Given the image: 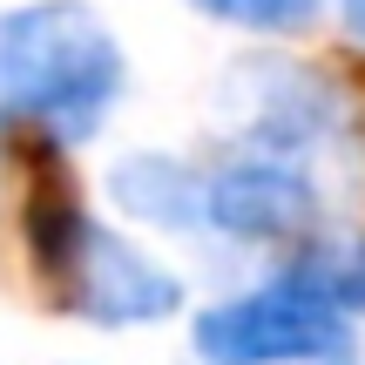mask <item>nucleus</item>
Segmentation results:
<instances>
[{"label":"nucleus","instance_id":"obj_1","mask_svg":"<svg viewBox=\"0 0 365 365\" xmlns=\"http://www.w3.org/2000/svg\"><path fill=\"white\" fill-rule=\"evenodd\" d=\"M122 102V48L88 7L34 0L0 14V115L41 122L48 143H81Z\"/></svg>","mask_w":365,"mask_h":365},{"label":"nucleus","instance_id":"obj_2","mask_svg":"<svg viewBox=\"0 0 365 365\" xmlns=\"http://www.w3.org/2000/svg\"><path fill=\"white\" fill-rule=\"evenodd\" d=\"M196 352L210 365H318L345 352V312H331L318 291L277 271L244 298L210 304L196 318Z\"/></svg>","mask_w":365,"mask_h":365},{"label":"nucleus","instance_id":"obj_3","mask_svg":"<svg viewBox=\"0 0 365 365\" xmlns=\"http://www.w3.org/2000/svg\"><path fill=\"white\" fill-rule=\"evenodd\" d=\"M48 298L75 318H95V325H156V318H170L182 304V284L170 271H156L143 250H129L122 237L88 230L81 257L68 264V277Z\"/></svg>","mask_w":365,"mask_h":365},{"label":"nucleus","instance_id":"obj_4","mask_svg":"<svg viewBox=\"0 0 365 365\" xmlns=\"http://www.w3.org/2000/svg\"><path fill=\"white\" fill-rule=\"evenodd\" d=\"M88 210H81L75 170H68L61 143H21V237H27V257H34L41 291H54L68 277V264L81 257L88 244Z\"/></svg>","mask_w":365,"mask_h":365},{"label":"nucleus","instance_id":"obj_5","mask_svg":"<svg viewBox=\"0 0 365 365\" xmlns=\"http://www.w3.org/2000/svg\"><path fill=\"white\" fill-rule=\"evenodd\" d=\"M203 223L244 244H271V237H298L312 223V182L291 170L284 156H244L230 170L210 176Z\"/></svg>","mask_w":365,"mask_h":365},{"label":"nucleus","instance_id":"obj_6","mask_svg":"<svg viewBox=\"0 0 365 365\" xmlns=\"http://www.w3.org/2000/svg\"><path fill=\"white\" fill-rule=\"evenodd\" d=\"M115 196H122V210H135V217H149V223L196 230V223H203V203H210V176L182 170L170 156H135V163L115 170Z\"/></svg>","mask_w":365,"mask_h":365},{"label":"nucleus","instance_id":"obj_7","mask_svg":"<svg viewBox=\"0 0 365 365\" xmlns=\"http://www.w3.org/2000/svg\"><path fill=\"white\" fill-rule=\"evenodd\" d=\"M304 291L331 304V312H365V237H345V244H312L298 250V264H284Z\"/></svg>","mask_w":365,"mask_h":365},{"label":"nucleus","instance_id":"obj_8","mask_svg":"<svg viewBox=\"0 0 365 365\" xmlns=\"http://www.w3.org/2000/svg\"><path fill=\"white\" fill-rule=\"evenodd\" d=\"M203 14H217V21L230 27H257V34H291V27H304L318 14V0H196Z\"/></svg>","mask_w":365,"mask_h":365},{"label":"nucleus","instance_id":"obj_9","mask_svg":"<svg viewBox=\"0 0 365 365\" xmlns=\"http://www.w3.org/2000/svg\"><path fill=\"white\" fill-rule=\"evenodd\" d=\"M339 14H345V27L365 41V0H339Z\"/></svg>","mask_w":365,"mask_h":365},{"label":"nucleus","instance_id":"obj_10","mask_svg":"<svg viewBox=\"0 0 365 365\" xmlns=\"http://www.w3.org/2000/svg\"><path fill=\"white\" fill-rule=\"evenodd\" d=\"M318 365H345V359H318Z\"/></svg>","mask_w":365,"mask_h":365}]
</instances>
